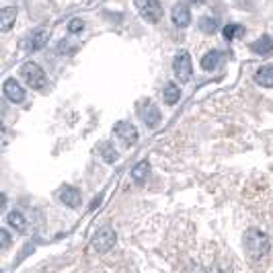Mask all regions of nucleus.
<instances>
[{"instance_id": "1", "label": "nucleus", "mask_w": 273, "mask_h": 273, "mask_svg": "<svg viewBox=\"0 0 273 273\" xmlns=\"http://www.w3.org/2000/svg\"><path fill=\"white\" fill-rule=\"evenodd\" d=\"M269 246H271V242H269V236L265 232H261L257 228H248L244 232V251L253 259H261L263 255H267Z\"/></svg>"}, {"instance_id": "2", "label": "nucleus", "mask_w": 273, "mask_h": 273, "mask_svg": "<svg viewBox=\"0 0 273 273\" xmlns=\"http://www.w3.org/2000/svg\"><path fill=\"white\" fill-rule=\"evenodd\" d=\"M21 76H23L25 82H27L31 88H35V90H41V88L46 86V72H43V68H41L39 64H35V62H27V64L21 68Z\"/></svg>"}, {"instance_id": "3", "label": "nucleus", "mask_w": 273, "mask_h": 273, "mask_svg": "<svg viewBox=\"0 0 273 273\" xmlns=\"http://www.w3.org/2000/svg\"><path fill=\"white\" fill-rule=\"evenodd\" d=\"M173 70H175V76L179 78V82H189L191 78V72H193V64H191V56L187 50H181L175 60H173Z\"/></svg>"}, {"instance_id": "4", "label": "nucleus", "mask_w": 273, "mask_h": 273, "mask_svg": "<svg viewBox=\"0 0 273 273\" xmlns=\"http://www.w3.org/2000/svg\"><path fill=\"white\" fill-rule=\"evenodd\" d=\"M135 9L148 23H158L163 17V5L158 0H135Z\"/></svg>"}, {"instance_id": "5", "label": "nucleus", "mask_w": 273, "mask_h": 273, "mask_svg": "<svg viewBox=\"0 0 273 273\" xmlns=\"http://www.w3.org/2000/svg\"><path fill=\"white\" fill-rule=\"evenodd\" d=\"M115 242H117L115 230H111V228H101V230L95 234V238H93V242H90V248H93L95 253H107V251H111V248L115 246Z\"/></svg>"}, {"instance_id": "6", "label": "nucleus", "mask_w": 273, "mask_h": 273, "mask_svg": "<svg viewBox=\"0 0 273 273\" xmlns=\"http://www.w3.org/2000/svg\"><path fill=\"white\" fill-rule=\"evenodd\" d=\"M138 115H140V119H142L148 127H156L158 121H161V111H158V107H156L150 99L138 103Z\"/></svg>"}, {"instance_id": "7", "label": "nucleus", "mask_w": 273, "mask_h": 273, "mask_svg": "<svg viewBox=\"0 0 273 273\" xmlns=\"http://www.w3.org/2000/svg\"><path fill=\"white\" fill-rule=\"evenodd\" d=\"M113 131L125 146H133L135 142H138V129H135V125L129 123V121H117L113 125Z\"/></svg>"}, {"instance_id": "8", "label": "nucleus", "mask_w": 273, "mask_h": 273, "mask_svg": "<svg viewBox=\"0 0 273 273\" xmlns=\"http://www.w3.org/2000/svg\"><path fill=\"white\" fill-rule=\"evenodd\" d=\"M171 19H173L175 27H179V29L189 27V25H191V13H189L187 5H183V3L175 5V7H173V13H171Z\"/></svg>"}, {"instance_id": "9", "label": "nucleus", "mask_w": 273, "mask_h": 273, "mask_svg": "<svg viewBox=\"0 0 273 273\" xmlns=\"http://www.w3.org/2000/svg\"><path fill=\"white\" fill-rule=\"evenodd\" d=\"M5 97L11 101V103H23L25 101V90L23 86L15 80V78H9L5 82Z\"/></svg>"}, {"instance_id": "10", "label": "nucleus", "mask_w": 273, "mask_h": 273, "mask_svg": "<svg viewBox=\"0 0 273 273\" xmlns=\"http://www.w3.org/2000/svg\"><path fill=\"white\" fill-rule=\"evenodd\" d=\"M58 199L68 206V208H78L80 206V191L70 187V185H64L60 191H58Z\"/></svg>"}, {"instance_id": "11", "label": "nucleus", "mask_w": 273, "mask_h": 273, "mask_svg": "<svg viewBox=\"0 0 273 273\" xmlns=\"http://www.w3.org/2000/svg\"><path fill=\"white\" fill-rule=\"evenodd\" d=\"M46 41H48V29H43V27H39V29H35L31 35H29V39H27V50H31V52H37V50H41L43 46H46Z\"/></svg>"}, {"instance_id": "12", "label": "nucleus", "mask_w": 273, "mask_h": 273, "mask_svg": "<svg viewBox=\"0 0 273 273\" xmlns=\"http://www.w3.org/2000/svg\"><path fill=\"white\" fill-rule=\"evenodd\" d=\"M255 82L265 88H273V66H261L255 72Z\"/></svg>"}, {"instance_id": "13", "label": "nucleus", "mask_w": 273, "mask_h": 273, "mask_svg": "<svg viewBox=\"0 0 273 273\" xmlns=\"http://www.w3.org/2000/svg\"><path fill=\"white\" fill-rule=\"evenodd\" d=\"M17 21V9L15 7H5L3 13H0V29H3V33H7Z\"/></svg>"}, {"instance_id": "14", "label": "nucleus", "mask_w": 273, "mask_h": 273, "mask_svg": "<svg viewBox=\"0 0 273 273\" xmlns=\"http://www.w3.org/2000/svg\"><path fill=\"white\" fill-rule=\"evenodd\" d=\"M222 52H218V50H212V52H208L206 56H203V60H201V68L203 70H216L220 64H222Z\"/></svg>"}, {"instance_id": "15", "label": "nucleus", "mask_w": 273, "mask_h": 273, "mask_svg": "<svg viewBox=\"0 0 273 273\" xmlns=\"http://www.w3.org/2000/svg\"><path fill=\"white\" fill-rule=\"evenodd\" d=\"M148 173H150V163H148V161H142V163H138V165L133 167L131 177H133L135 183H144L146 177H148Z\"/></svg>"}, {"instance_id": "16", "label": "nucleus", "mask_w": 273, "mask_h": 273, "mask_svg": "<svg viewBox=\"0 0 273 273\" xmlns=\"http://www.w3.org/2000/svg\"><path fill=\"white\" fill-rule=\"evenodd\" d=\"M163 97H165V103H167V105H175V103L181 99V88H179L175 82H167Z\"/></svg>"}, {"instance_id": "17", "label": "nucleus", "mask_w": 273, "mask_h": 273, "mask_svg": "<svg viewBox=\"0 0 273 273\" xmlns=\"http://www.w3.org/2000/svg\"><path fill=\"white\" fill-rule=\"evenodd\" d=\"M251 50H253L255 54H269V52L273 50V39H271L269 35H263L261 39H257V41L251 46Z\"/></svg>"}, {"instance_id": "18", "label": "nucleus", "mask_w": 273, "mask_h": 273, "mask_svg": "<svg viewBox=\"0 0 273 273\" xmlns=\"http://www.w3.org/2000/svg\"><path fill=\"white\" fill-rule=\"evenodd\" d=\"M99 152H101V156H103L105 163H115L117 161V150L113 148L111 142H101L99 144Z\"/></svg>"}, {"instance_id": "19", "label": "nucleus", "mask_w": 273, "mask_h": 273, "mask_svg": "<svg viewBox=\"0 0 273 273\" xmlns=\"http://www.w3.org/2000/svg\"><path fill=\"white\" fill-rule=\"evenodd\" d=\"M9 224L15 228V230H19V232H23L25 228H27V220H25V216L19 212V210H15V212H11L9 214Z\"/></svg>"}, {"instance_id": "20", "label": "nucleus", "mask_w": 273, "mask_h": 273, "mask_svg": "<svg viewBox=\"0 0 273 273\" xmlns=\"http://www.w3.org/2000/svg\"><path fill=\"white\" fill-rule=\"evenodd\" d=\"M199 29H201L203 33H214V31L218 29V19H216V17H201Z\"/></svg>"}, {"instance_id": "21", "label": "nucleus", "mask_w": 273, "mask_h": 273, "mask_svg": "<svg viewBox=\"0 0 273 273\" xmlns=\"http://www.w3.org/2000/svg\"><path fill=\"white\" fill-rule=\"evenodd\" d=\"M240 31H242V27H240V25L230 23V25H226V27H224V39H226V41H232V39H234Z\"/></svg>"}, {"instance_id": "22", "label": "nucleus", "mask_w": 273, "mask_h": 273, "mask_svg": "<svg viewBox=\"0 0 273 273\" xmlns=\"http://www.w3.org/2000/svg\"><path fill=\"white\" fill-rule=\"evenodd\" d=\"M82 29H84V21L82 19H72L70 25H68V31L70 33H80Z\"/></svg>"}, {"instance_id": "23", "label": "nucleus", "mask_w": 273, "mask_h": 273, "mask_svg": "<svg viewBox=\"0 0 273 273\" xmlns=\"http://www.w3.org/2000/svg\"><path fill=\"white\" fill-rule=\"evenodd\" d=\"M0 236H3V248H7L9 246V232L3 230V232H0Z\"/></svg>"}]
</instances>
